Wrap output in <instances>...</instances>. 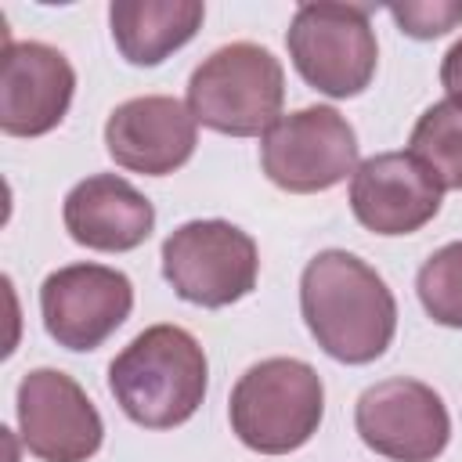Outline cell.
<instances>
[{
	"instance_id": "obj_1",
	"label": "cell",
	"mask_w": 462,
	"mask_h": 462,
	"mask_svg": "<svg viewBox=\"0 0 462 462\" xmlns=\"http://www.w3.org/2000/svg\"><path fill=\"white\" fill-rule=\"evenodd\" d=\"M300 310L318 346L343 365H368L386 354L397 332V300L361 256L318 253L300 278Z\"/></svg>"
},
{
	"instance_id": "obj_2",
	"label": "cell",
	"mask_w": 462,
	"mask_h": 462,
	"mask_svg": "<svg viewBox=\"0 0 462 462\" xmlns=\"http://www.w3.org/2000/svg\"><path fill=\"white\" fill-rule=\"evenodd\" d=\"M206 350L180 325L144 328L108 365L116 404L144 430H173L188 422L206 397Z\"/></svg>"
},
{
	"instance_id": "obj_3",
	"label": "cell",
	"mask_w": 462,
	"mask_h": 462,
	"mask_svg": "<svg viewBox=\"0 0 462 462\" xmlns=\"http://www.w3.org/2000/svg\"><path fill=\"white\" fill-rule=\"evenodd\" d=\"M325 411L321 375L296 357H267L253 365L231 390V430L260 455H289L303 448Z\"/></svg>"
},
{
	"instance_id": "obj_4",
	"label": "cell",
	"mask_w": 462,
	"mask_h": 462,
	"mask_svg": "<svg viewBox=\"0 0 462 462\" xmlns=\"http://www.w3.org/2000/svg\"><path fill=\"white\" fill-rule=\"evenodd\" d=\"M282 61L267 47L245 40L217 47L188 79L195 123L231 137H263L282 119Z\"/></svg>"
},
{
	"instance_id": "obj_5",
	"label": "cell",
	"mask_w": 462,
	"mask_h": 462,
	"mask_svg": "<svg viewBox=\"0 0 462 462\" xmlns=\"http://www.w3.org/2000/svg\"><path fill=\"white\" fill-rule=\"evenodd\" d=\"M285 43L296 72L328 97H354L375 76L379 43L361 4H300Z\"/></svg>"
},
{
	"instance_id": "obj_6",
	"label": "cell",
	"mask_w": 462,
	"mask_h": 462,
	"mask_svg": "<svg viewBox=\"0 0 462 462\" xmlns=\"http://www.w3.org/2000/svg\"><path fill=\"white\" fill-rule=\"evenodd\" d=\"M253 235L227 220H188L162 242V278L195 307H227L256 289Z\"/></svg>"
},
{
	"instance_id": "obj_7",
	"label": "cell",
	"mask_w": 462,
	"mask_h": 462,
	"mask_svg": "<svg viewBox=\"0 0 462 462\" xmlns=\"http://www.w3.org/2000/svg\"><path fill=\"white\" fill-rule=\"evenodd\" d=\"M260 162L271 184L292 195L328 191L357 170L354 126L328 105L282 116L260 137Z\"/></svg>"
},
{
	"instance_id": "obj_8",
	"label": "cell",
	"mask_w": 462,
	"mask_h": 462,
	"mask_svg": "<svg viewBox=\"0 0 462 462\" xmlns=\"http://www.w3.org/2000/svg\"><path fill=\"white\" fill-rule=\"evenodd\" d=\"M130 310V278L105 263H69L51 271L40 285L43 328L65 350H97Z\"/></svg>"
},
{
	"instance_id": "obj_9",
	"label": "cell",
	"mask_w": 462,
	"mask_h": 462,
	"mask_svg": "<svg viewBox=\"0 0 462 462\" xmlns=\"http://www.w3.org/2000/svg\"><path fill=\"white\" fill-rule=\"evenodd\" d=\"M354 426L361 440L390 462H433L451 440L440 393L419 379H383L357 397Z\"/></svg>"
},
{
	"instance_id": "obj_10",
	"label": "cell",
	"mask_w": 462,
	"mask_h": 462,
	"mask_svg": "<svg viewBox=\"0 0 462 462\" xmlns=\"http://www.w3.org/2000/svg\"><path fill=\"white\" fill-rule=\"evenodd\" d=\"M18 430L43 462H87L105 440V422L83 386L58 368H32L18 383Z\"/></svg>"
},
{
	"instance_id": "obj_11",
	"label": "cell",
	"mask_w": 462,
	"mask_h": 462,
	"mask_svg": "<svg viewBox=\"0 0 462 462\" xmlns=\"http://www.w3.org/2000/svg\"><path fill=\"white\" fill-rule=\"evenodd\" d=\"M199 144V123L191 108L166 94L130 97L112 108L105 123V148L116 166L144 177H166L180 170Z\"/></svg>"
},
{
	"instance_id": "obj_12",
	"label": "cell",
	"mask_w": 462,
	"mask_h": 462,
	"mask_svg": "<svg viewBox=\"0 0 462 462\" xmlns=\"http://www.w3.org/2000/svg\"><path fill=\"white\" fill-rule=\"evenodd\" d=\"M76 90L69 58L36 40L4 43L0 58V130L11 137H40L54 130Z\"/></svg>"
},
{
	"instance_id": "obj_13",
	"label": "cell",
	"mask_w": 462,
	"mask_h": 462,
	"mask_svg": "<svg viewBox=\"0 0 462 462\" xmlns=\"http://www.w3.org/2000/svg\"><path fill=\"white\" fill-rule=\"evenodd\" d=\"M444 188L411 152H383L365 159L350 177V209L375 235H411L440 209Z\"/></svg>"
},
{
	"instance_id": "obj_14",
	"label": "cell",
	"mask_w": 462,
	"mask_h": 462,
	"mask_svg": "<svg viewBox=\"0 0 462 462\" xmlns=\"http://www.w3.org/2000/svg\"><path fill=\"white\" fill-rule=\"evenodd\" d=\"M61 217L72 242L97 253H130L155 227L152 202L116 173H94L79 180L65 195Z\"/></svg>"
},
{
	"instance_id": "obj_15",
	"label": "cell",
	"mask_w": 462,
	"mask_h": 462,
	"mask_svg": "<svg viewBox=\"0 0 462 462\" xmlns=\"http://www.w3.org/2000/svg\"><path fill=\"white\" fill-rule=\"evenodd\" d=\"M202 18L199 0H116L108 7L112 40L130 65L166 61L199 32Z\"/></svg>"
},
{
	"instance_id": "obj_16",
	"label": "cell",
	"mask_w": 462,
	"mask_h": 462,
	"mask_svg": "<svg viewBox=\"0 0 462 462\" xmlns=\"http://www.w3.org/2000/svg\"><path fill=\"white\" fill-rule=\"evenodd\" d=\"M408 144V152L433 173L440 188L462 191V97L430 105L419 116Z\"/></svg>"
},
{
	"instance_id": "obj_17",
	"label": "cell",
	"mask_w": 462,
	"mask_h": 462,
	"mask_svg": "<svg viewBox=\"0 0 462 462\" xmlns=\"http://www.w3.org/2000/svg\"><path fill=\"white\" fill-rule=\"evenodd\" d=\"M415 289L437 325L462 328V242H448L444 249H437L419 267Z\"/></svg>"
},
{
	"instance_id": "obj_18",
	"label": "cell",
	"mask_w": 462,
	"mask_h": 462,
	"mask_svg": "<svg viewBox=\"0 0 462 462\" xmlns=\"http://www.w3.org/2000/svg\"><path fill=\"white\" fill-rule=\"evenodd\" d=\"M386 11L411 40L444 36L462 22V0H404V4H390Z\"/></svg>"
},
{
	"instance_id": "obj_19",
	"label": "cell",
	"mask_w": 462,
	"mask_h": 462,
	"mask_svg": "<svg viewBox=\"0 0 462 462\" xmlns=\"http://www.w3.org/2000/svg\"><path fill=\"white\" fill-rule=\"evenodd\" d=\"M440 87L448 90V97H462V40H455L440 61Z\"/></svg>"
}]
</instances>
